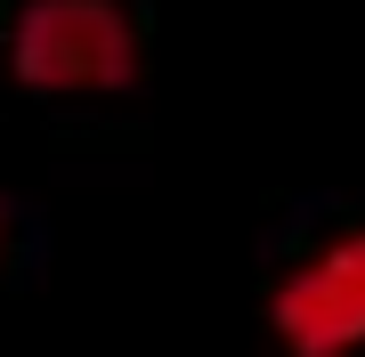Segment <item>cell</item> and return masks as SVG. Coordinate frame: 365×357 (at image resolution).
I'll list each match as a JSON object with an SVG mask.
<instances>
[{"label": "cell", "instance_id": "7a4b0ae2", "mask_svg": "<svg viewBox=\"0 0 365 357\" xmlns=\"http://www.w3.org/2000/svg\"><path fill=\"white\" fill-rule=\"evenodd\" d=\"M268 325L284 357H365V227H341L268 292Z\"/></svg>", "mask_w": 365, "mask_h": 357}, {"label": "cell", "instance_id": "6da1fadb", "mask_svg": "<svg viewBox=\"0 0 365 357\" xmlns=\"http://www.w3.org/2000/svg\"><path fill=\"white\" fill-rule=\"evenodd\" d=\"M138 66L146 41L122 0H25L9 25V73L41 98H114Z\"/></svg>", "mask_w": 365, "mask_h": 357}, {"label": "cell", "instance_id": "3957f363", "mask_svg": "<svg viewBox=\"0 0 365 357\" xmlns=\"http://www.w3.org/2000/svg\"><path fill=\"white\" fill-rule=\"evenodd\" d=\"M0 252H9V212H0Z\"/></svg>", "mask_w": 365, "mask_h": 357}]
</instances>
